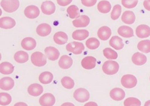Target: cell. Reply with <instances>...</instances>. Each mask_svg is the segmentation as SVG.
<instances>
[{
	"label": "cell",
	"mask_w": 150,
	"mask_h": 106,
	"mask_svg": "<svg viewBox=\"0 0 150 106\" xmlns=\"http://www.w3.org/2000/svg\"><path fill=\"white\" fill-rule=\"evenodd\" d=\"M97 59L92 56H87L81 60V65L87 70H91L96 66Z\"/></svg>",
	"instance_id": "obj_9"
},
{
	"label": "cell",
	"mask_w": 150,
	"mask_h": 106,
	"mask_svg": "<svg viewBox=\"0 0 150 106\" xmlns=\"http://www.w3.org/2000/svg\"><path fill=\"white\" fill-rule=\"evenodd\" d=\"M97 1V0H81V2L84 6L92 7L96 4Z\"/></svg>",
	"instance_id": "obj_41"
},
{
	"label": "cell",
	"mask_w": 150,
	"mask_h": 106,
	"mask_svg": "<svg viewBox=\"0 0 150 106\" xmlns=\"http://www.w3.org/2000/svg\"><path fill=\"white\" fill-rule=\"evenodd\" d=\"M73 59L68 55L62 56L59 61V66L62 69H68L73 65Z\"/></svg>",
	"instance_id": "obj_18"
},
{
	"label": "cell",
	"mask_w": 150,
	"mask_h": 106,
	"mask_svg": "<svg viewBox=\"0 0 150 106\" xmlns=\"http://www.w3.org/2000/svg\"><path fill=\"white\" fill-rule=\"evenodd\" d=\"M21 47L26 51H31L36 46V42L31 37L25 38L21 41Z\"/></svg>",
	"instance_id": "obj_17"
},
{
	"label": "cell",
	"mask_w": 150,
	"mask_h": 106,
	"mask_svg": "<svg viewBox=\"0 0 150 106\" xmlns=\"http://www.w3.org/2000/svg\"><path fill=\"white\" fill-rule=\"evenodd\" d=\"M13 106H28L27 104L23 102H18L16 103Z\"/></svg>",
	"instance_id": "obj_45"
},
{
	"label": "cell",
	"mask_w": 150,
	"mask_h": 106,
	"mask_svg": "<svg viewBox=\"0 0 150 106\" xmlns=\"http://www.w3.org/2000/svg\"><path fill=\"white\" fill-rule=\"evenodd\" d=\"M136 35L140 38H145L150 36V28L147 25H140L136 29Z\"/></svg>",
	"instance_id": "obj_11"
},
{
	"label": "cell",
	"mask_w": 150,
	"mask_h": 106,
	"mask_svg": "<svg viewBox=\"0 0 150 106\" xmlns=\"http://www.w3.org/2000/svg\"><path fill=\"white\" fill-rule=\"evenodd\" d=\"M132 106H138V105H132Z\"/></svg>",
	"instance_id": "obj_48"
},
{
	"label": "cell",
	"mask_w": 150,
	"mask_h": 106,
	"mask_svg": "<svg viewBox=\"0 0 150 106\" xmlns=\"http://www.w3.org/2000/svg\"><path fill=\"white\" fill-rule=\"evenodd\" d=\"M144 106H150V100L146 101L144 103Z\"/></svg>",
	"instance_id": "obj_47"
},
{
	"label": "cell",
	"mask_w": 150,
	"mask_h": 106,
	"mask_svg": "<svg viewBox=\"0 0 150 106\" xmlns=\"http://www.w3.org/2000/svg\"><path fill=\"white\" fill-rule=\"evenodd\" d=\"M52 26L46 23L41 24L36 28V33L41 37H46L52 32Z\"/></svg>",
	"instance_id": "obj_16"
},
{
	"label": "cell",
	"mask_w": 150,
	"mask_h": 106,
	"mask_svg": "<svg viewBox=\"0 0 150 106\" xmlns=\"http://www.w3.org/2000/svg\"><path fill=\"white\" fill-rule=\"evenodd\" d=\"M66 49L70 52L74 53L75 54H80L84 50L85 47L82 43L73 42L67 45Z\"/></svg>",
	"instance_id": "obj_6"
},
{
	"label": "cell",
	"mask_w": 150,
	"mask_h": 106,
	"mask_svg": "<svg viewBox=\"0 0 150 106\" xmlns=\"http://www.w3.org/2000/svg\"><path fill=\"white\" fill-rule=\"evenodd\" d=\"M122 12V7L120 5H116L113 7V9L111 12L110 16L112 20H117L121 16Z\"/></svg>",
	"instance_id": "obj_38"
},
{
	"label": "cell",
	"mask_w": 150,
	"mask_h": 106,
	"mask_svg": "<svg viewBox=\"0 0 150 106\" xmlns=\"http://www.w3.org/2000/svg\"><path fill=\"white\" fill-rule=\"evenodd\" d=\"M123 87L127 89H131L135 87L137 84V79L133 75L127 74L123 75L121 80Z\"/></svg>",
	"instance_id": "obj_4"
},
{
	"label": "cell",
	"mask_w": 150,
	"mask_h": 106,
	"mask_svg": "<svg viewBox=\"0 0 150 106\" xmlns=\"http://www.w3.org/2000/svg\"><path fill=\"white\" fill-rule=\"evenodd\" d=\"M84 106H98V105L94 102H89L88 103H87L86 104H85V105Z\"/></svg>",
	"instance_id": "obj_44"
},
{
	"label": "cell",
	"mask_w": 150,
	"mask_h": 106,
	"mask_svg": "<svg viewBox=\"0 0 150 106\" xmlns=\"http://www.w3.org/2000/svg\"><path fill=\"white\" fill-rule=\"evenodd\" d=\"M73 0H57V3L60 6H66L70 4Z\"/></svg>",
	"instance_id": "obj_42"
},
{
	"label": "cell",
	"mask_w": 150,
	"mask_h": 106,
	"mask_svg": "<svg viewBox=\"0 0 150 106\" xmlns=\"http://www.w3.org/2000/svg\"><path fill=\"white\" fill-rule=\"evenodd\" d=\"M61 83L65 88L71 89L73 88L75 85L74 80L70 77H65L61 80Z\"/></svg>",
	"instance_id": "obj_35"
},
{
	"label": "cell",
	"mask_w": 150,
	"mask_h": 106,
	"mask_svg": "<svg viewBox=\"0 0 150 106\" xmlns=\"http://www.w3.org/2000/svg\"><path fill=\"white\" fill-rule=\"evenodd\" d=\"M137 48L139 51L144 53L150 52V40H143L137 44Z\"/></svg>",
	"instance_id": "obj_32"
},
{
	"label": "cell",
	"mask_w": 150,
	"mask_h": 106,
	"mask_svg": "<svg viewBox=\"0 0 150 106\" xmlns=\"http://www.w3.org/2000/svg\"><path fill=\"white\" fill-rule=\"evenodd\" d=\"M90 23V19L85 15L81 16L79 19L73 21V25L76 28H84L87 26Z\"/></svg>",
	"instance_id": "obj_19"
},
{
	"label": "cell",
	"mask_w": 150,
	"mask_h": 106,
	"mask_svg": "<svg viewBox=\"0 0 150 106\" xmlns=\"http://www.w3.org/2000/svg\"><path fill=\"white\" fill-rule=\"evenodd\" d=\"M31 61L33 64L37 67H42L46 65V57L40 52H35L31 56Z\"/></svg>",
	"instance_id": "obj_3"
},
{
	"label": "cell",
	"mask_w": 150,
	"mask_h": 106,
	"mask_svg": "<svg viewBox=\"0 0 150 106\" xmlns=\"http://www.w3.org/2000/svg\"><path fill=\"white\" fill-rule=\"evenodd\" d=\"M14 59L16 62L20 64L26 62L29 60V54L25 51H18L14 55Z\"/></svg>",
	"instance_id": "obj_29"
},
{
	"label": "cell",
	"mask_w": 150,
	"mask_h": 106,
	"mask_svg": "<svg viewBox=\"0 0 150 106\" xmlns=\"http://www.w3.org/2000/svg\"><path fill=\"white\" fill-rule=\"evenodd\" d=\"M120 69V65L116 61H107L102 66V70L107 75H112L117 74Z\"/></svg>",
	"instance_id": "obj_1"
},
{
	"label": "cell",
	"mask_w": 150,
	"mask_h": 106,
	"mask_svg": "<svg viewBox=\"0 0 150 106\" xmlns=\"http://www.w3.org/2000/svg\"><path fill=\"white\" fill-rule=\"evenodd\" d=\"M24 14L26 18L33 19L39 16L40 15V10L38 7L30 5L26 7L24 10Z\"/></svg>",
	"instance_id": "obj_8"
},
{
	"label": "cell",
	"mask_w": 150,
	"mask_h": 106,
	"mask_svg": "<svg viewBox=\"0 0 150 106\" xmlns=\"http://www.w3.org/2000/svg\"><path fill=\"white\" fill-rule=\"evenodd\" d=\"M89 32L86 29L76 30L72 34V37L74 40L83 41L89 36Z\"/></svg>",
	"instance_id": "obj_27"
},
{
	"label": "cell",
	"mask_w": 150,
	"mask_h": 106,
	"mask_svg": "<svg viewBox=\"0 0 150 106\" xmlns=\"http://www.w3.org/2000/svg\"><path fill=\"white\" fill-rule=\"evenodd\" d=\"M55 43L59 45H63L67 43L68 40V35L63 32H58L56 33L53 37Z\"/></svg>",
	"instance_id": "obj_21"
},
{
	"label": "cell",
	"mask_w": 150,
	"mask_h": 106,
	"mask_svg": "<svg viewBox=\"0 0 150 106\" xmlns=\"http://www.w3.org/2000/svg\"><path fill=\"white\" fill-rule=\"evenodd\" d=\"M132 105H138L141 106V102L139 99L134 97L128 98L124 101L125 106H132Z\"/></svg>",
	"instance_id": "obj_39"
},
{
	"label": "cell",
	"mask_w": 150,
	"mask_h": 106,
	"mask_svg": "<svg viewBox=\"0 0 150 106\" xmlns=\"http://www.w3.org/2000/svg\"><path fill=\"white\" fill-rule=\"evenodd\" d=\"M55 98L51 93H45L39 99V103L41 106H52L55 103Z\"/></svg>",
	"instance_id": "obj_7"
},
{
	"label": "cell",
	"mask_w": 150,
	"mask_h": 106,
	"mask_svg": "<svg viewBox=\"0 0 150 106\" xmlns=\"http://www.w3.org/2000/svg\"><path fill=\"white\" fill-rule=\"evenodd\" d=\"M86 46L90 49H96L100 46V42L96 38H90L86 42Z\"/></svg>",
	"instance_id": "obj_34"
},
{
	"label": "cell",
	"mask_w": 150,
	"mask_h": 106,
	"mask_svg": "<svg viewBox=\"0 0 150 106\" xmlns=\"http://www.w3.org/2000/svg\"><path fill=\"white\" fill-rule=\"evenodd\" d=\"M132 61L134 65L141 66L146 63L147 57L142 53L136 52L133 54Z\"/></svg>",
	"instance_id": "obj_23"
},
{
	"label": "cell",
	"mask_w": 150,
	"mask_h": 106,
	"mask_svg": "<svg viewBox=\"0 0 150 106\" xmlns=\"http://www.w3.org/2000/svg\"><path fill=\"white\" fill-rule=\"evenodd\" d=\"M67 13L71 19H76L81 17V12L79 8L75 5H71L67 9Z\"/></svg>",
	"instance_id": "obj_33"
},
{
	"label": "cell",
	"mask_w": 150,
	"mask_h": 106,
	"mask_svg": "<svg viewBox=\"0 0 150 106\" xmlns=\"http://www.w3.org/2000/svg\"><path fill=\"white\" fill-rule=\"evenodd\" d=\"M47 58L51 61H55L59 58L60 52L58 49L54 47H47L44 50Z\"/></svg>",
	"instance_id": "obj_13"
},
{
	"label": "cell",
	"mask_w": 150,
	"mask_h": 106,
	"mask_svg": "<svg viewBox=\"0 0 150 106\" xmlns=\"http://www.w3.org/2000/svg\"><path fill=\"white\" fill-rule=\"evenodd\" d=\"M97 8L98 11L100 12L103 14H107L108 13L111 9V4L108 1L103 0L98 3Z\"/></svg>",
	"instance_id": "obj_30"
},
{
	"label": "cell",
	"mask_w": 150,
	"mask_h": 106,
	"mask_svg": "<svg viewBox=\"0 0 150 106\" xmlns=\"http://www.w3.org/2000/svg\"><path fill=\"white\" fill-rule=\"evenodd\" d=\"M73 97L76 101L80 103H84L89 100L90 94L87 89L79 88L75 90Z\"/></svg>",
	"instance_id": "obj_5"
},
{
	"label": "cell",
	"mask_w": 150,
	"mask_h": 106,
	"mask_svg": "<svg viewBox=\"0 0 150 106\" xmlns=\"http://www.w3.org/2000/svg\"><path fill=\"white\" fill-rule=\"evenodd\" d=\"M53 79V75L50 72L45 71L41 74L39 77L40 82L43 84H48L52 82Z\"/></svg>",
	"instance_id": "obj_31"
},
{
	"label": "cell",
	"mask_w": 150,
	"mask_h": 106,
	"mask_svg": "<svg viewBox=\"0 0 150 106\" xmlns=\"http://www.w3.org/2000/svg\"><path fill=\"white\" fill-rule=\"evenodd\" d=\"M110 95L112 100L116 101L123 100L126 96L125 91L122 89L118 88L112 89L110 92Z\"/></svg>",
	"instance_id": "obj_14"
},
{
	"label": "cell",
	"mask_w": 150,
	"mask_h": 106,
	"mask_svg": "<svg viewBox=\"0 0 150 106\" xmlns=\"http://www.w3.org/2000/svg\"><path fill=\"white\" fill-rule=\"evenodd\" d=\"M103 53L105 58L109 59H115L118 58V53L110 48H106L103 49Z\"/></svg>",
	"instance_id": "obj_37"
},
{
	"label": "cell",
	"mask_w": 150,
	"mask_h": 106,
	"mask_svg": "<svg viewBox=\"0 0 150 106\" xmlns=\"http://www.w3.org/2000/svg\"><path fill=\"white\" fill-rule=\"evenodd\" d=\"M41 9L42 13L46 15H52L55 11L56 7L54 2L50 1H46L42 2Z\"/></svg>",
	"instance_id": "obj_10"
},
{
	"label": "cell",
	"mask_w": 150,
	"mask_h": 106,
	"mask_svg": "<svg viewBox=\"0 0 150 106\" xmlns=\"http://www.w3.org/2000/svg\"><path fill=\"white\" fill-rule=\"evenodd\" d=\"M98 36L102 41H107L110 38L112 34V31L109 27L104 26L100 28L98 31Z\"/></svg>",
	"instance_id": "obj_22"
},
{
	"label": "cell",
	"mask_w": 150,
	"mask_h": 106,
	"mask_svg": "<svg viewBox=\"0 0 150 106\" xmlns=\"http://www.w3.org/2000/svg\"><path fill=\"white\" fill-rule=\"evenodd\" d=\"M15 25L16 21L12 18L10 17H3L0 19V27L2 29H11Z\"/></svg>",
	"instance_id": "obj_15"
},
{
	"label": "cell",
	"mask_w": 150,
	"mask_h": 106,
	"mask_svg": "<svg viewBox=\"0 0 150 106\" xmlns=\"http://www.w3.org/2000/svg\"><path fill=\"white\" fill-rule=\"evenodd\" d=\"M118 33L119 35L125 38H131L134 36L132 29L126 25L120 26L118 29Z\"/></svg>",
	"instance_id": "obj_26"
},
{
	"label": "cell",
	"mask_w": 150,
	"mask_h": 106,
	"mask_svg": "<svg viewBox=\"0 0 150 106\" xmlns=\"http://www.w3.org/2000/svg\"><path fill=\"white\" fill-rule=\"evenodd\" d=\"M61 106H75L74 104L71 103H69V102H66L64 103L63 104H62Z\"/></svg>",
	"instance_id": "obj_46"
},
{
	"label": "cell",
	"mask_w": 150,
	"mask_h": 106,
	"mask_svg": "<svg viewBox=\"0 0 150 106\" xmlns=\"http://www.w3.org/2000/svg\"><path fill=\"white\" fill-rule=\"evenodd\" d=\"M138 0H122V4L127 9H133L137 6Z\"/></svg>",
	"instance_id": "obj_40"
},
{
	"label": "cell",
	"mask_w": 150,
	"mask_h": 106,
	"mask_svg": "<svg viewBox=\"0 0 150 106\" xmlns=\"http://www.w3.org/2000/svg\"><path fill=\"white\" fill-rule=\"evenodd\" d=\"M14 71V66L8 62H2L0 65V72L4 75H10Z\"/></svg>",
	"instance_id": "obj_28"
},
{
	"label": "cell",
	"mask_w": 150,
	"mask_h": 106,
	"mask_svg": "<svg viewBox=\"0 0 150 106\" xmlns=\"http://www.w3.org/2000/svg\"><path fill=\"white\" fill-rule=\"evenodd\" d=\"M122 21L126 24H132L136 20V16L132 11H126L122 16Z\"/></svg>",
	"instance_id": "obj_24"
},
{
	"label": "cell",
	"mask_w": 150,
	"mask_h": 106,
	"mask_svg": "<svg viewBox=\"0 0 150 106\" xmlns=\"http://www.w3.org/2000/svg\"><path fill=\"white\" fill-rule=\"evenodd\" d=\"M110 45L116 50H121L124 47L122 39L118 36H113L110 41Z\"/></svg>",
	"instance_id": "obj_25"
},
{
	"label": "cell",
	"mask_w": 150,
	"mask_h": 106,
	"mask_svg": "<svg viewBox=\"0 0 150 106\" xmlns=\"http://www.w3.org/2000/svg\"></svg>",
	"instance_id": "obj_49"
},
{
	"label": "cell",
	"mask_w": 150,
	"mask_h": 106,
	"mask_svg": "<svg viewBox=\"0 0 150 106\" xmlns=\"http://www.w3.org/2000/svg\"><path fill=\"white\" fill-rule=\"evenodd\" d=\"M144 6L145 9L150 11V0H144Z\"/></svg>",
	"instance_id": "obj_43"
},
{
	"label": "cell",
	"mask_w": 150,
	"mask_h": 106,
	"mask_svg": "<svg viewBox=\"0 0 150 106\" xmlns=\"http://www.w3.org/2000/svg\"><path fill=\"white\" fill-rule=\"evenodd\" d=\"M15 82L10 77H5L0 80V88L4 90H10L13 88Z\"/></svg>",
	"instance_id": "obj_12"
},
{
	"label": "cell",
	"mask_w": 150,
	"mask_h": 106,
	"mask_svg": "<svg viewBox=\"0 0 150 106\" xmlns=\"http://www.w3.org/2000/svg\"><path fill=\"white\" fill-rule=\"evenodd\" d=\"M1 6L5 11L12 13L16 11L18 9L20 2L18 0H2Z\"/></svg>",
	"instance_id": "obj_2"
},
{
	"label": "cell",
	"mask_w": 150,
	"mask_h": 106,
	"mask_svg": "<svg viewBox=\"0 0 150 106\" xmlns=\"http://www.w3.org/2000/svg\"><path fill=\"white\" fill-rule=\"evenodd\" d=\"M11 96L6 93H0V105L5 106L10 105L11 103Z\"/></svg>",
	"instance_id": "obj_36"
},
{
	"label": "cell",
	"mask_w": 150,
	"mask_h": 106,
	"mask_svg": "<svg viewBox=\"0 0 150 106\" xmlns=\"http://www.w3.org/2000/svg\"><path fill=\"white\" fill-rule=\"evenodd\" d=\"M29 94L34 97H38L42 93L44 88L39 84H33L30 85L28 89Z\"/></svg>",
	"instance_id": "obj_20"
}]
</instances>
